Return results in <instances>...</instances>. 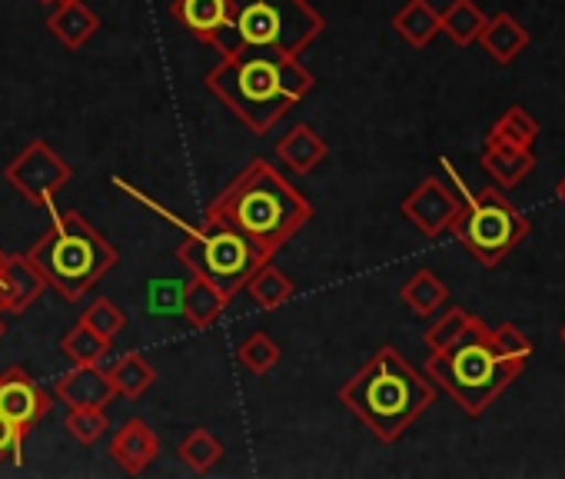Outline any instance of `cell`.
<instances>
[{"label":"cell","mask_w":565,"mask_h":479,"mask_svg":"<svg viewBox=\"0 0 565 479\" xmlns=\"http://www.w3.org/2000/svg\"><path fill=\"white\" fill-rule=\"evenodd\" d=\"M403 216L426 236H439L449 230V223L459 213V196L439 180V177H426L406 200H403Z\"/></svg>","instance_id":"obj_10"},{"label":"cell","mask_w":565,"mask_h":479,"mask_svg":"<svg viewBox=\"0 0 565 479\" xmlns=\"http://www.w3.org/2000/svg\"><path fill=\"white\" fill-rule=\"evenodd\" d=\"M64 429H67L81 446H94V443L107 433V413H104L100 406H67Z\"/></svg>","instance_id":"obj_30"},{"label":"cell","mask_w":565,"mask_h":479,"mask_svg":"<svg viewBox=\"0 0 565 479\" xmlns=\"http://www.w3.org/2000/svg\"><path fill=\"white\" fill-rule=\"evenodd\" d=\"M449 230L482 267H495L522 244L532 226L502 190L486 187L476 193H462L459 213Z\"/></svg>","instance_id":"obj_7"},{"label":"cell","mask_w":565,"mask_h":479,"mask_svg":"<svg viewBox=\"0 0 565 479\" xmlns=\"http://www.w3.org/2000/svg\"><path fill=\"white\" fill-rule=\"evenodd\" d=\"M476 41L482 44V51L499 67H509L529 47V31L512 14H495V18H486V24H482Z\"/></svg>","instance_id":"obj_15"},{"label":"cell","mask_w":565,"mask_h":479,"mask_svg":"<svg viewBox=\"0 0 565 479\" xmlns=\"http://www.w3.org/2000/svg\"><path fill=\"white\" fill-rule=\"evenodd\" d=\"M393 31L409 47H429L439 34V11L429 0H406V4L393 14Z\"/></svg>","instance_id":"obj_20"},{"label":"cell","mask_w":565,"mask_h":479,"mask_svg":"<svg viewBox=\"0 0 565 479\" xmlns=\"http://www.w3.org/2000/svg\"><path fill=\"white\" fill-rule=\"evenodd\" d=\"M110 456L124 472L140 476L160 456V439L143 419H127L110 439Z\"/></svg>","instance_id":"obj_14"},{"label":"cell","mask_w":565,"mask_h":479,"mask_svg":"<svg viewBox=\"0 0 565 479\" xmlns=\"http://www.w3.org/2000/svg\"><path fill=\"white\" fill-rule=\"evenodd\" d=\"M180 459H183V466H190L193 472H210L220 459H223V443L210 433V429H203V426H196V429H190L183 439H180Z\"/></svg>","instance_id":"obj_28"},{"label":"cell","mask_w":565,"mask_h":479,"mask_svg":"<svg viewBox=\"0 0 565 479\" xmlns=\"http://www.w3.org/2000/svg\"><path fill=\"white\" fill-rule=\"evenodd\" d=\"M555 196H558V203L565 206V177H562V180L555 183Z\"/></svg>","instance_id":"obj_35"},{"label":"cell","mask_w":565,"mask_h":479,"mask_svg":"<svg viewBox=\"0 0 565 479\" xmlns=\"http://www.w3.org/2000/svg\"><path fill=\"white\" fill-rule=\"evenodd\" d=\"M327 153H330L327 140L310 124H297L287 137L276 143V157L287 163L297 177L313 173L327 160Z\"/></svg>","instance_id":"obj_16"},{"label":"cell","mask_w":565,"mask_h":479,"mask_svg":"<svg viewBox=\"0 0 565 479\" xmlns=\"http://www.w3.org/2000/svg\"><path fill=\"white\" fill-rule=\"evenodd\" d=\"M24 433L14 419H8L0 413V462H21V446H24Z\"/></svg>","instance_id":"obj_34"},{"label":"cell","mask_w":565,"mask_h":479,"mask_svg":"<svg viewBox=\"0 0 565 479\" xmlns=\"http://www.w3.org/2000/svg\"><path fill=\"white\" fill-rule=\"evenodd\" d=\"M469 313L462 310V307H449L436 323H429V330H426V347H429V353L433 350H446L449 343H456L466 330H469Z\"/></svg>","instance_id":"obj_32"},{"label":"cell","mask_w":565,"mask_h":479,"mask_svg":"<svg viewBox=\"0 0 565 479\" xmlns=\"http://www.w3.org/2000/svg\"><path fill=\"white\" fill-rule=\"evenodd\" d=\"M44 290H47V280L28 260V254L8 257L4 270H0V313H11V317L24 313L28 307L41 300Z\"/></svg>","instance_id":"obj_12"},{"label":"cell","mask_w":565,"mask_h":479,"mask_svg":"<svg viewBox=\"0 0 565 479\" xmlns=\"http://www.w3.org/2000/svg\"><path fill=\"white\" fill-rule=\"evenodd\" d=\"M4 260H8V254H4V251H0V270H4Z\"/></svg>","instance_id":"obj_37"},{"label":"cell","mask_w":565,"mask_h":479,"mask_svg":"<svg viewBox=\"0 0 565 479\" xmlns=\"http://www.w3.org/2000/svg\"><path fill=\"white\" fill-rule=\"evenodd\" d=\"M482 170L499 187H515L535 170L532 147H512V143H486L482 150Z\"/></svg>","instance_id":"obj_19"},{"label":"cell","mask_w":565,"mask_h":479,"mask_svg":"<svg viewBox=\"0 0 565 479\" xmlns=\"http://www.w3.org/2000/svg\"><path fill=\"white\" fill-rule=\"evenodd\" d=\"M313 216L310 200L269 160H253L206 206L203 220L236 230L259 264H269Z\"/></svg>","instance_id":"obj_1"},{"label":"cell","mask_w":565,"mask_h":479,"mask_svg":"<svg viewBox=\"0 0 565 479\" xmlns=\"http://www.w3.org/2000/svg\"><path fill=\"white\" fill-rule=\"evenodd\" d=\"M226 304H230V300H226L213 284H206V280H200V277H190V284L183 287L180 310H183V317L190 320V327L206 330V327H213V323L220 320V313L226 310Z\"/></svg>","instance_id":"obj_21"},{"label":"cell","mask_w":565,"mask_h":479,"mask_svg":"<svg viewBox=\"0 0 565 479\" xmlns=\"http://www.w3.org/2000/svg\"><path fill=\"white\" fill-rule=\"evenodd\" d=\"M403 304L416 313V317H433L446 300H449V287L433 274V270H416L406 284H403Z\"/></svg>","instance_id":"obj_24"},{"label":"cell","mask_w":565,"mask_h":479,"mask_svg":"<svg viewBox=\"0 0 565 479\" xmlns=\"http://www.w3.org/2000/svg\"><path fill=\"white\" fill-rule=\"evenodd\" d=\"M206 87L253 134H269V127H276L313 91V74L300 64V57L243 54L220 57V64L206 74Z\"/></svg>","instance_id":"obj_2"},{"label":"cell","mask_w":565,"mask_h":479,"mask_svg":"<svg viewBox=\"0 0 565 479\" xmlns=\"http://www.w3.org/2000/svg\"><path fill=\"white\" fill-rule=\"evenodd\" d=\"M61 350H64V356H67L74 366H81V363H100V360L110 353V340H104L97 330H90L84 320H77V323L64 333Z\"/></svg>","instance_id":"obj_26"},{"label":"cell","mask_w":565,"mask_h":479,"mask_svg":"<svg viewBox=\"0 0 565 479\" xmlns=\"http://www.w3.org/2000/svg\"><path fill=\"white\" fill-rule=\"evenodd\" d=\"M170 14L177 18V24L183 31H190L196 41L210 44L220 28L226 24L230 14V0H173Z\"/></svg>","instance_id":"obj_18"},{"label":"cell","mask_w":565,"mask_h":479,"mask_svg":"<svg viewBox=\"0 0 565 479\" xmlns=\"http://www.w3.org/2000/svg\"><path fill=\"white\" fill-rule=\"evenodd\" d=\"M51 409V393L41 390L38 380L24 366H11L0 373V413L14 419L21 429H34Z\"/></svg>","instance_id":"obj_11"},{"label":"cell","mask_w":565,"mask_h":479,"mask_svg":"<svg viewBox=\"0 0 565 479\" xmlns=\"http://www.w3.org/2000/svg\"><path fill=\"white\" fill-rule=\"evenodd\" d=\"M558 337H562V343H565V327H562V330H558Z\"/></svg>","instance_id":"obj_38"},{"label":"cell","mask_w":565,"mask_h":479,"mask_svg":"<svg viewBox=\"0 0 565 479\" xmlns=\"http://www.w3.org/2000/svg\"><path fill=\"white\" fill-rule=\"evenodd\" d=\"M177 260L180 267L190 270V277L213 284L226 300H233L246 287L253 270L263 267L253 247L236 230L210 220H203L196 230L186 233V240L177 247Z\"/></svg>","instance_id":"obj_8"},{"label":"cell","mask_w":565,"mask_h":479,"mask_svg":"<svg viewBox=\"0 0 565 479\" xmlns=\"http://www.w3.org/2000/svg\"><path fill=\"white\" fill-rule=\"evenodd\" d=\"M90 330H97L104 340H110L114 343V337H120L124 330H127V313L114 304V300H94L87 310H84V317H81Z\"/></svg>","instance_id":"obj_31"},{"label":"cell","mask_w":565,"mask_h":479,"mask_svg":"<svg viewBox=\"0 0 565 479\" xmlns=\"http://www.w3.org/2000/svg\"><path fill=\"white\" fill-rule=\"evenodd\" d=\"M327 31L310 0H230V14L210 47L220 57H300Z\"/></svg>","instance_id":"obj_4"},{"label":"cell","mask_w":565,"mask_h":479,"mask_svg":"<svg viewBox=\"0 0 565 479\" xmlns=\"http://www.w3.org/2000/svg\"><path fill=\"white\" fill-rule=\"evenodd\" d=\"M54 4H67V0H54Z\"/></svg>","instance_id":"obj_39"},{"label":"cell","mask_w":565,"mask_h":479,"mask_svg":"<svg viewBox=\"0 0 565 479\" xmlns=\"http://www.w3.org/2000/svg\"><path fill=\"white\" fill-rule=\"evenodd\" d=\"M41 4H54V0H41Z\"/></svg>","instance_id":"obj_40"},{"label":"cell","mask_w":565,"mask_h":479,"mask_svg":"<svg viewBox=\"0 0 565 479\" xmlns=\"http://www.w3.org/2000/svg\"><path fill=\"white\" fill-rule=\"evenodd\" d=\"M8 333V323H4V313H0V337H4Z\"/></svg>","instance_id":"obj_36"},{"label":"cell","mask_w":565,"mask_h":479,"mask_svg":"<svg viewBox=\"0 0 565 479\" xmlns=\"http://www.w3.org/2000/svg\"><path fill=\"white\" fill-rule=\"evenodd\" d=\"M340 403L353 409L376 439L396 443L436 403V386L396 347H383L343 383Z\"/></svg>","instance_id":"obj_3"},{"label":"cell","mask_w":565,"mask_h":479,"mask_svg":"<svg viewBox=\"0 0 565 479\" xmlns=\"http://www.w3.org/2000/svg\"><path fill=\"white\" fill-rule=\"evenodd\" d=\"M539 137V124L529 110L522 107H509L489 130L486 143H512V147H532Z\"/></svg>","instance_id":"obj_27"},{"label":"cell","mask_w":565,"mask_h":479,"mask_svg":"<svg viewBox=\"0 0 565 479\" xmlns=\"http://www.w3.org/2000/svg\"><path fill=\"white\" fill-rule=\"evenodd\" d=\"M482 24H486V14L479 11L476 0H452V4L439 14V31H443L456 47L476 44Z\"/></svg>","instance_id":"obj_23"},{"label":"cell","mask_w":565,"mask_h":479,"mask_svg":"<svg viewBox=\"0 0 565 479\" xmlns=\"http://www.w3.org/2000/svg\"><path fill=\"white\" fill-rule=\"evenodd\" d=\"M28 260L67 304L84 300L120 260L117 247L77 210L54 216L51 230L31 244Z\"/></svg>","instance_id":"obj_6"},{"label":"cell","mask_w":565,"mask_h":479,"mask_svg":"<svg viewBox=\"0 0 565 479\" xmlns=\"http://www.w3.org/2000/svg\"><path fill=\"white\" fill-rule=\"evenodd\" d=\"M71 163L47 143V140H31L8 167L4 177L8 183L34 206H51L54 193L67 187L71 180Z\"/></svg>","instance_id":"obj_9"},{"label":"cell","mask_w":565,"mask_h":479,"mask_svg":"<svg viewBox=\"0 0 565 479\" xmlns=\"http://www.w3.org/2000/svg\"><path fill=\"white\" fill-rule=\"evenodd\" d=\"M492 333H495L499 350H502L509 360H515L519 366H525V363H529V356H532V340H529V337H522V330H519V327L502 323V327H499V330H492Z\"/></svg>","instance_id":"obj_33"},{"label":"cell","mask_w":565,"mask_h":479,"mask_svg":"<svg viewBox=\"0 0 565 479\" xmlns=\"http://www.w3.org/2000/svg\"><path fill=\"white\" fill-rule=\"evenodd\" d=\"M117 396L110 373L100 363H81L57 380V400L67 406H107Z\"/></svg>","instance_id":"obj_13"},{"label":"cell","mask_w":565,"mask_h":479,"mask_svg":"<svg viewBox=\"0 0 565 479\" xmlns=\"http://www.w3.org/2000/svg\"><path fill=\"white\" fill-rule=\"evenodd\" d=\"M249 297H253V304L259 307V310H279L282 304H287L290 297H294V280L282 274V270H276L273 264H263V267H256L253 270V277L246 280V287H243Z\"/></svg>","instance_id":"obj_22"},{"label":"cell","mask_w":565,"mask_h":479,"mask_svg":"<svg viewBox=\"0 0 565 479\" xmlns=\"http://www.w3.org/2000/svg\"><path fill=\"white\" fill-rule=\"evenodd\" d=\"M525 366L509 360L486 320L472 317L469 330L446 350H433L426 360V376H433L469 416H482Z\"/></svg>","instance_id":"obj_5"},{"label":"cell","mask_w":565,"mask_h":479,"mask_svg":"<svg viewBox=\"0 0 565 479\" xmlns=\"http://www.w3.org/2000/svg\"><path fill=\"white\" fill-rule=\"evenodd\" d=\"M279 347H276V340H269L266 333H249L239 347H236V360H239V366L243 370H249V373H256V376H263V373H269L276 363H279Z\"/></svg>","instance_id":"obj_29"},{"label":"cell","mask_w":565,"mask_h":479,"mask_svg":"<svg viewBox=\"0 0 565 479\" xmlns=\"http://www.w3.org/2000/svg\"><path fill=\"white\" fill-rule=\"evenodd\" d=\"M107 373H110V383H114L117 396H124V400H140L157 380L153 366L140 353H124Z\"/></svg>","instance_id":"obj_25"},{"label":"cell","mask_w":565,"mask_h":479,"mask_svg":"<svg viewBox=\"0 0 565 479\" xmlns=\"http://www.w3.org/2000/svg\"><path fill=\"white\" fill-rule=\"evenodd\" d=\"M47 31L67 51H81L100 31V18L84 4V0H67V4H57V11L47 18Z\"/></svg>","instance_id":"obj_17"}]
</instances>
